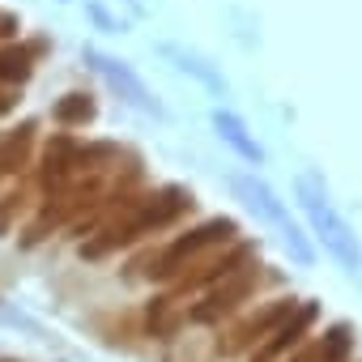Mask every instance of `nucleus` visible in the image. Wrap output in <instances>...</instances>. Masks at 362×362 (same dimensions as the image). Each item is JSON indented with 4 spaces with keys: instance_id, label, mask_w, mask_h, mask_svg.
Wrapping results in <instances>:
<instances>
[{
    "instance_id": "f257e3e1",
    "label": "nucleus",
    "mask_w": 362,
    "mask_h": 362,
    "mask_svg": "<svg viewBox=\"0 0 362 362\" xmlns=\"http://www.w3.org/2000/svg\"><path fill=\"white\" fill-rule=\"evenodd\" d=\"M298 201H303V209H307V218H311L320 243H324V247L349 269V273H362V247H358V235H354L349 222L332 209V201H328V192H324V184H320L315 175H303V179H298Z\"/></svg>"
},
{
    "instance_id": "39448f33",
    "label": "nucleus",
    "mask_w": 362,
    "mask_h": 362,
    "mask_svg": "<svg viewBox=\"0 0 362 362\" xmlns=\"http://www.w3.org/2000/svg\"><path fill=\"white\" fill-rule=\"evenodd\" d=\"M162 56H166V60H175V69H179V73H192L201 86H209V90H226V81H222L214 69H205L197 56H188L184 47H175V43H162Z\"/></svg>"
},
{
    "instance_id": "20e7f679",
    "label": "nucleus",
    "mask_w": 362,
    "mask_h": 362,
    "mask_svg": "<svg viewBox=\"0 0 362 362\" xmlns=\"http://www.w3.org/2000/svg\"><path fill=\"white\" fill-rule=\"evenodd\" d=\"M214 128L222 132V141H226L243 162H264V149L247 136V124H243L239 115H230V111H214Z\"/></svg>"
},
{
    "instance_id": "f03ea898",
    "label": "nucleus",
    "mask_w": 362,
    "mask_h": 362,
    "mask_svg": "<svg viewBox=\"0 0 362 362\" xmlns=\"http://www.w3.org/2000/svg\"><path fill=\"white\" fill-rule=\"evenodd\" d=\"M235 188L247 197V205H252V209H260V214H264V218H269V222L281 230V239L290 243L294 260H298V264H311V247H307V239L298 235V226L290 222V214L281 209V201H277V197H273V192L260 184V179H235Z\"/></svg>"
},
{
    "instance_id": "7ed1b4c3",
    "label": "nucleus",
    "mask_w": 362,
    "mask_h": 362,
    "mask_svg": "<svg viewBox=\"0 0 362 362\" xmlns=\"http://www.w3.org/2000/svg\"><path fill=\"white\" fill-rule=\"evenodd\" d=\"M86 60H90V64H94V69H98V73H103V77H107V81H111V86H115V90H119L132 107H141V111H149V115H158V119L166 115V111H162V103L145 90V81H141V77H136L124 60L103 56V52H94V47H86Z\"/></svg>"
}]
</instances>
